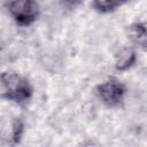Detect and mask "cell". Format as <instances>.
<instances>
[{"label": "cell", "instance_id": "obj_5", "mask_svg": "<svg viewBox=\"0 0 147 147\" xmlns=\"http://www.w3.org/2000/svg\"><path fill=\"white\" fill-rule=\"evenodd\" d=\"M136 61V52L132 48L125 47L121 49L115 56V67L117 70L123 71L129 69Z\"/></svg>", "mask_w": 147, "mask_h": 147}, {"label": "cell", "instance_id": "obj_1", "mask_svg": "<svg viewBox=\"0 0 147 147\" xmlns=\"http://www.w3.org/2000/svg\"><path fill=\"white\" fill-rule=\"evenodd\" d=\"M1 95L9 101L21 103L31 98L32 87L26 78L16 72L6 71L1 75Z\"/></svg>", "mask_w": 147, "mask_h": 147}, {"label": "cell", "instance_id": "obj_4", "mask_svg": "<svg viewBox=\"0 0 147 147\" xmlns=\"http://www.w3.org/2000/svg\"><path fill=\"white\" fill-rule=\"evenodd\" d=\"M127 36L134 45L147 52V21L130 25L127 29Z\"/></svg>", "mask_w": 147, "mask_h": 147}, {"label": "cell", "instance_id": "obj_3", "mask_svg": "<svg viewBox=\"0 0 147 147\" xmlns=\"http://www.w3.org/2000/svg\"><path fill=\"white\" fill-rule=\"evenodd\" d=\"M96 94L108 107L119 106L125 96L126 88L123 83L116 78H108L96 86Z\"/></svg>", "mask_w": 147, "mask_h": 147}, {"label": "cell", "instance_id": "obj_6", "mask_svg": "<svg viewBox=\"0 0 147 147\" xmlns=\"http://www.w3.org/2000/svg\"><path fill=\"white\" fill-rule=\"evenodd\" d=\"M127 1L129 0H93V8L100 13H109Z\"/></svg>", "mask_w": 147, "mask_h": 147}, {"label": "cell", "instance_id": "obj_7", "mask_svg": "<svg viewBox=\"0 0 147 147\" xmlns=\"http://www.w3.org/2000/svg\"><path fill=\"white\" fill-rule=\"evenodd\" d=\"M22 130H23V125L21 123L20 119H15L11 124V129H10V140L13 144H16L18 142L20 138H21V134H22Z\"/></svg>", "mask_w": 147, "mask_h": 147}, {"label": "cell", "instance_id": "obj_2", "mask_svg": "<svg viewBox=\"0 0 147 147\" xmlns=\"http://www.w3.org/2000/svg\"><path fill=\"white\" fill-rule=\"evenodd\" d=\"M6 6L20 25H30L38 16V5L34 0H6Z\"/></svg>", "mask_w": 147, "mask_h": 147}]
</instances>
